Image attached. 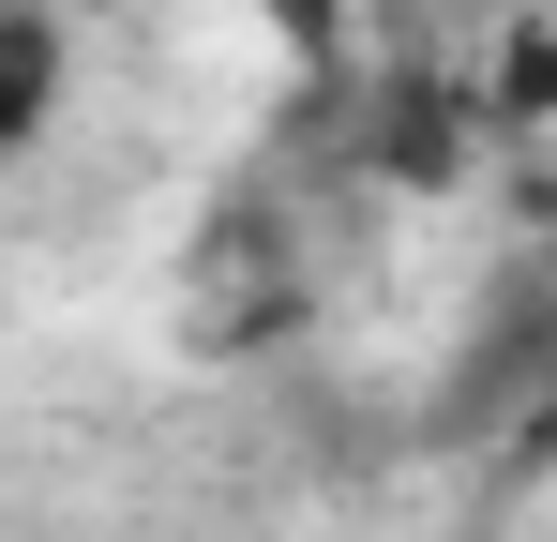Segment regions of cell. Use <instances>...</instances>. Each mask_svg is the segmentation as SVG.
Segmentation results:
<instances>
[{"label": "cell", "mask_w": 557, "mask_h": 542, "mask_svg": "<svg viewBox=\"0 0 557 542\" xmlns=\"http://www.w3.org/2000/svg\"><path fill=\"white\" fill-rule=\"evenodd\" d=\"M61 90H76V46H61V15L46 0H0V167L61 121Z\"/></svg>", "instance_id": "7a4b0ae2"}, {"label": "cell", "mask_w": 557, "mask_h": 542, "mask_svg": "<svg viewBox=\"0 0 557 542\" xmlns=\"http://www.w3.org/2000/svg\"><path fill=\"white\" fill-rule=\"evenodd\" d=\"M528 121H557V30H512L482 76V136H528Z\"/></svg>", "instance_id": "3957f363"}, {"label": "cell", "mask_w": 557, "mask_h": 542, "mask_svg": "<svg viewBox=\"0 0 557 542\" xmlns=\"http://www.w3.org/2000/svg\"><path fill=\"white\" fill-rule=\"evenodd\" d=\"M257 15H272L286 46H332V30H347V0H257Z\"/></svg>", "instance_id": "277c9868"}, {"label": "cell", "mask_w": 557, "mask_h": 542, "mask_svg": "<svg viewBox=\"0 0 557 542\" xmlns=\"http://www.w3.org/2000/svg\"><path fill=\"white\" fill-rule=\"evenodd\" d=\"M467 136H482V90H467V76H392V90H376V167H392V181H453Z\"/></svg>", "instance_id": "6da1fadb"}]
</instances>
